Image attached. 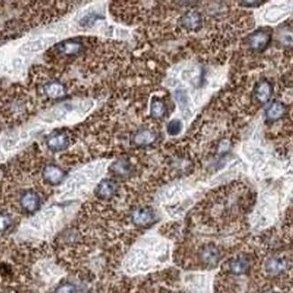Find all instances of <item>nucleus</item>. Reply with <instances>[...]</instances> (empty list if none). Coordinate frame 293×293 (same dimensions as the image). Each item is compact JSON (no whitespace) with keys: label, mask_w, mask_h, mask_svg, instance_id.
<instances>
[{"label":"nucleus","mask_w":293,"mask_h":293,"mask_svg":"<svg viewBox=\"0 0 293 293\" xmlns=\"http://www.w3.org/2000/svg\"><path fill=\"white\" fill-rule=\"evenodd\" d=\"M219 253L214 246H207L201 252V260L209 266H214L218 261Z\"/></svg>","instance_id":"obj_13"},{"label":"nucleus","mask_w":293,"mask_h":293,"mask_svg":"<svg viewBox=\"0 0 293 293\" xmlns=\"http://www.w3.org/2000/svg\"><path fill=\"white\" fill-rule=\"evenodd\" d=\"M273 92H274L273 84L265 79L256 84V86L254 87V94L258 102L266 104L272 98Z\"/></svg>","instance_id":"obj_7"},{"label":"nucleus","mask_w":293,"mask_h":293,"mask_svg":"<svg viewBox=\"0 0 293 293\" xmlns=\"http://www.w3.org/2000/svg\"><path fill=\"white\" fill-rule=\"evenodd\" d=\"M266 293H277V292H274V291H268V292Z\"/></svg>","instance_id":"obj_22"},{"label":"nucleus","mask_w":293,"mask_h":293,"mask_svg":"<svg viewBox=\"0 0 293 293\" xmlns=\"http://www.w3.org/2000/svg\"><path fill=\"white\" fill-rule=\"evenodd\" d=\"M54 293H78V289L72 283H64L59 286Z\"/></svg>","instance_id":"obj_20"},{"label":"nucleus","mask_w":293,"mask_h":293,"mask_svg":"<svg viewBox=\"0 0 293 293\" xmlns=\"http://www.w3.org/2000/svg\"><path fill=\"white\" fill-rule=\"evenodd\" d=\"M249 268V262L245 258H238L230 263V271L234 274H246Z\"/></svg>","instance_id":"obj_16"},{"label":"nucleus","mask_w":293,"mask_h":293,"mask_svg":"<svg viewBox=\"0 0 293 293\" xmlns=\"http://www.w3.org/2000/svg\"><path fill=\"white\" fill-rule=\"evenodd\" d=\"M181 24L183 27L190 31H198L201 27V15L195 11H189L185 13L181 17Z\"/></svg>","instance_id":"obj_9"},{"label":"nucleus","mask_w":293,"mask_h":293,"mask_svg":"<svg viewBox=\"0 0 293 293\" xmlns=\"http://www.w3.org/2000/svg\"><path fill=\"white\" fill-rule=\"evenodd\" d=\"M183 124L179 119H173L167 126V133L171 136L178 135L183 131Z\"/></svg>","instance_id":"obj_18"},{"label":"nucleus","mask_w":293,"mask_h":293,"mask_svg":"<svg viewBox=\"0 0 293 293\" xmlns=\"http://www.w3.org/2000/svg\"><path fill=\"white\" fill-rule=\"evenodd\" d=\"M111 170L114 174L119 177H125L130 173L131 165L130 163L127 162V160L119 159L116 162L112 164Z\"/></svg>","instance_id":"obj_14"},{"label":"nucleus","mask_w":293,"mask_h":293,"mask_svg":"<svg viewBox=\"0 0 293 293\" xmlns=\"http://www.w3.org/2000/svg\"><path fill=\"white\" fill-rule=\"evenodd\" d=\"M55 50L61 55H79L83 51L84 45L78 40H65L56 44Z\"/></svg>","instance_id":"obj_2"},{"label":"nucleus","mask_w":293,"mask_h":293,"mask_svg":"<svg viewBox=\"0 0 293 293\" xmlns=\"http://www.w3.org/2000/svg\"><path fill=\"white\" fill-rule=\"evenodd\" d=\"M286 106L281 101H274L267 107L266 111V119L268 121H277L285 115Z\"/></svg>","instance_id":"obj_10"},{"label":"nucleus","mask_w":293,"mask_h":293,"mask_svg":"<svg viewBox=\"0 0 293 293\" xmlns=\"http://www.w3.org/2000/svg\"><path fill=\"white\" fill-rule=\"evenodd\" d=\"M266 3V1H242L239 2V4L242 7H246V8H259L260 6Z\"/></svg>","instance_id":"obj_21"},{"label":"nucleus","mask_w":293,"mask_h":293,"mask_svg":"<svg viewBox=\"0 0 293 293\" xmlns=\"http://www.w3.org/2000/svg\"><path fill=\"white\" fill-rule=\"evenodd\" d=\"M156 135L155 132L147 128H143L135 133V135H134V143L138 146H147L154 143Z\"/></svg>","instance_id":"obj_11"},{"label":"nucleus","mask_w":293,"mask_h":293,"mask_svg":"<svg viewBox=\"0 0 293 293\" xmlns=\"http://www.w3.org/2000/svg\"><path fill=\"white\" fill-rule=\"evenodd\" d=\"M118 189L119 187L115 181L110 179H105L102 180L96 188L95 194L100 199L107 200L115 196Z\"/></svg>","instance_id":"obj_6"},{"label":"nucleus","mask_w":293,"mask_h":293,"mask_svg":"<svg viewBox=\"0 0 293 293\" xmlns=\"http://www.w3.org/2000/svg\"><path fill=\"white\" fill-rule=\"evenodd\" d=\"M272 36H273L272 28H259L247 36L246 44L254 52H263L271 43Z\"/></svg>","instance_id":"obj_1"},{"label":"nucleus","mask_w":293,"mask_h":293,"mask_svg":"<svg viewBox=\"0 0 293 293\" xmlns=\"http://www.w3.org/2000/svg\"><path fill=\"white\" fill-rule=\"evenodd\" d=\"M12 224V219L10 216L0 212V232L8 230Z\"/></svg>","instance_id":"obj_19"},{"label":"nucleus","mask_w":293,"mask_h":293,"mask_svg":"<svg viewBox=\"0 0 293 293\" xmlns=\"http://www.w3.org/2000/svg\"><path fill=\"white\" fill-rule=\"evenodd\" d=\"M285 268V262L281 258H272L266 263V270L271 274H278Z\"/></svg>","instance_id":"obj_17"},{"label":"nucleus","mask_w":293,"mask_h":293,"mask_svg":"<svg viewBox=\"0 0 293 293\" xmlns=\"http://www.w3.org/2000/svg\"><path fill=\"white\" fill-rule=\"evenodd\" d=\"M155 219V213L150 208H140L134 211L132 221L140 226H148Z\"/></svg>","instance_id":"obj_8"},{"label":"nucleus","mask_w":293,"mask_h":293,"mask_svg":"<svg viewBox=\"0 0 293 293\" xmlns=\"http://www.w3.org/2000/svg\"><path fill=\"white\" fill-rule=\"evenodd\" d=\"M151 115L154 119H161L166 113V105L163 99L155 97L152 99L150 107Z\"/></svg>","instance_id":"obj_12"},{"label":"nucleus","mask_w":293,"mask_h":293,"mask_svg":"<svg viewBox=\"0 0 293 293\" xmlns=\"http://www.w3.org/2000/svg\"><path fill=\"white\" fill-rule=\"evenodd\" d=\"M42 174H43L44 181L48 184L52 186H57L63 183V181L66 176V172L58 165L48 164L44 167Z\"/></svg>","instance_id":"obj_3"},{"label":"nucleus","mask_w":293,"mask_h":293,"mask_svg":"<svg viewBox=\"0 0 293 293\" xmlns=\"http://www.w3.org/2000/svg\"><path fill=\"white\" fill-rule=\"evenodd\" d=\"M44 91L48 97L52 98V99L59 98L65 93L64 85L59 83V82H56V81H52V82H49V83L46 84L44 86Z\"/></svg>","instance_id":"obj_15"},{"label":"nucleus","mask_w":293,"mask_h":293,"mask_svg":"<svg viewBox=\"0 0 293 293\" xmlns=\"http://www.w3.org/2000/svg\"><path fill=\"white\" fill-rule=\"evenodd\" d=\"M20 206L29 214H33L41 207V198L33 190H28L22 194L20 198Z\"/></svg>","instance_id":"obj_5"},{"label":"nucleus","mask_w":293,"mask_h":293,"mask_svg":"<svg viewBox=\"0 0 293 293\" xmlns=\"http://www.w3.org/2000/svg\"><path fill=\"white\" fill-rule=\"evenodd\" d=\"M46 145L48 149L53 153H59L67 149L70 145V138L68 135L64 132H54L53 134L49 135L46 140Z\"/></svg>","instance_id":"obj_4"}]
</instances>
